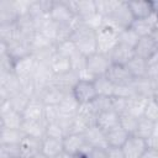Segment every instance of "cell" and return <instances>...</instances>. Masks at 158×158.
I'll return each instance as SVG.
<instances>
[{"label":"cell","instance_id":"obj_1","mask_svg":"<svg viewBox=\"0 0 158 158\" xmlns=\"http://www.w3.org/2000/svg\"><path fill=\"white\" fill-rule=\"evenodd\" d=\"M70 40L75 43L78 51L89 57L94 53H96V37L95 31L90 27L85 26L81 21H79L77 17L73 21V33Z\"/></svg>","mask_w":158,"mask_h":158},{"label":"cell","instance_id":"obj_2","mask_svg":"<svg viewBox=\"0 0 158 158\" xmlns=\"http://www.w3.org/2000/svg\"><path fill=\"white\" fill-rule=\"evenodd\" d=\"M135 19L130 11V7L127 5V1H118L117 6L104 17L102 26H106L116 32H121L126 28H130L133 23Z\"/></svg>","mask_w":158,"mask_h":158},{"label":"cell","instance_id":"obj_3","mask_svg":"<svg viewBox=\"0 0 158 158\" xmlns=\"http://www.w3.org/2000/svg\"><path fill=\"white\" fill-rule=\"evenodd\" d=\"M95 37H96V52L101 54L109 56L110 52L118 43V32L106 26H101L99 30H96Z\"/></svg>","mask_w":158,"mask_h":158},{"label":"cell","instance_id":"obj_4","mask_svg":"<svg viewBox=\"0 0 158 158\" xmlns=\"http://www.w3.org/2000/svg\"><path fill=\"white\" fill-rule=\"evenodd\" d=\"M23 123L22 114L14 110L9 100L0 101V127L21 130Z\"/></svg>","mask_w":158,"mask_h":158},{"label":"cell","instance_id":"obj_5","mask_svg":"<svg viewBox=\"0 0 158 158\" xmlns=\"http://www.w3.org/2000/svg\"><path fill=\"white\" fill-rule=\"evenodd\" d=\"M49 17L57 22L58 25H67L72 23L75 20V15L73 14L68 0H56L53 1Z\"/></svg>","mask_w":158,"mask_h":158},{"label":"cell","instance_id":"obj_6","mask_svg":"<svg viewBox=\"0 0 158 158\" xmlns=\"http://www.w3.org/2000/svg\"><path fill=\"white\" fill-rule=\"evenodd\" d=\"M63 143H64V152L68 154H75V153L88 154V152L91 149L84 133H69L63 138Z\"/></svg>","mask_w":158,"mask_h":158},{"label":"cell","instance_id":"obj_7","mask_svg":"<svg viewBox=\"0 0 158 158\" xmlns=\"http://www.w3.org/2000/svg\"><path fill=\"white\" fill-rule=\"evenodd\" d=\"M109 80L115 85V86H123V85H130L135 80L130 70L127 69L126 65L121 64H114L111 63L109 70L105 74Z\"/></svg>","mask_w":158,"mask_h":158},{"label":"cell","instance_id":"obj_8","mask_svg":"<svg viewBox=\"0 0 158 158\" xmlns=\"http://www.w3.org/2000/svg\"><path fill=\"white\" fill-rule=\"evenodd\" d=\"M20 91V79L15 73H0V101Z\"/></svg>","mask_w":158,"mask_h":158},{"label":"cell","instance_id":"obj_9","mask_svg":"<svg viewBox=\"0 0 158 158\" xmlns=\"http://www.w3.org/2000/svg\"><path fill=\"white\" fill-rule=\"evenodd\" d=\"M148 141L131 135L126 143L121 147L125 158H141L148 149Z\"/></svg>","mask_w":158,"mask_h":158},{"label":"cell","instance_id":"obj_10","mask_svg":"<svg viewBox=\"0 0 158 158\" xmlns=\"http://www.w3.org/2000/svg\"><path fill=\"white\" fill-rule=\"evenodd\" d=\"M111 65V60L109 56L101 53H94L86 58V69L96 78L100 75H105Z\"/></svg>","mask_w":158,"mask_h":158},{"label":"cell","instance_id":"obj_11","mask_svg":"<svg viewBox=\"0 0 158 158\" xmlns=\"http://www.w3.org/2000/svg\"><path fill=\"white\" fill-rule=\"evenodd\" d=\"M72 94L79 101L80 105L89 104L98 96L94 81H85V80H79L74 86Z\"/></svg>","mask_w":158,"mask_h":158},{"label":"cell","instance_id":"obj_12","mask_svg":"<svg viewBox=\"0 0 158 158\" xmlns=\"http://www.w3.org/2000/svg\"><path fill=\"white\" fill-rule=\"evenodd\" d=\"M0 47H2L15 60H19L31 54V43L23 38H19L9 43L0 42Z\"/></svg>","mask_w":158,"mask_h":158},{"label":"cell","instance_id":"obj_13","mask_svg":"<svg viewBox=\"0 0 158 158\" xmlns=\"http://www.w3.org/2000/svg\"><path fill=\"white\" fill-rule=\"evenodd\" d=\"M80 109L79 101L74 98L72 93H68L64 95L63 100L58 105L59 110V120H72L74 118Z\"/></svg>","mask_w":158,"mask_h":158},{"label":"cell","instance_id":"obj_14","mask_svg":"<svg viewBox=\"0 0 158 158\" xmlns=\"http://www.w3.org/2000/svg\"><path fill=\"white\" fill-rule=\"evenodd\" d=\"M53 78H54V74H53L52 69L49 68L48 63L38 62V65H37L35 74H33V80L36 83L37 94L41 90H43L44 88H47L48 85H51L53 81ZM37 94H36V96H37Z\"/></svg>","mask_w":158,"mask_h":158},{"label":"cell","instance_id":"obj_15","mask_svg":"<svg viewBox=\"0 0 158 158\" xmlns=\"http://www.w3.org/2000/svg\"><path fill=\"white\" fill-rule=\"evenodd\" d=\"M19 146L21 158H33L37 154L42 153V139L36 137L25 136Z\"/></svg>","mask_w":158,"mask_h":158},{"label":"cell","instance_id":"obj_16","mask_svg":"<svg viewBox=\"0 0 158 158\" xmlns=\"http://www.w3.org/2000/svg\"><path fill=\"white\" fill-rule=\"evenodd\" d=\"M38 65V60L32 56H26L15 62V74L21 78H31L35 74V70Z\"/></svg>","mask_w":158,"mask_h":158},{"label":"cell","instance_id":"obj_17","mask_svg":"<svg viewBox=\"0 0 158 158\" xmlns=\"http://www.w3.org/2000/svg\"><path fill=\"white\" fill-rule=\"evenodd\" d=\"M84 136L91 148H104L106 149L109 147L107 141H106V132L102 131L96 123L91 125L85 132Z\"/></svg>","mask_w":158,"mask_h":158},{"label":"cell","instance_id":"obj_18","mask_svg":"<svg viewBox=\"0 0 158 158\" xmlns=\"http://www.w3.org/2000/svg\"><path fill=\"white\" fill-rule=\"evenodd\" d=\"M133 57H135V48L126 46V44H122L120 42L109 54L111 63L121 64V65H126Z\"/></svg>","mask_w":158,"mask_h":158},{"label":"cell","instance_id":"obj_19","mask_svg":"<svg viewBox=\"0 0 158 158\" xmlns=\"http://www.w3.org/2000/svg\"><path fill=\"white\" fill-rule=\"evenodd\" d=\"M78 81H79L78 72L72 69V70H69L67 73H63V74H59V75H54L52 84L68 94V93L73 91V89H74V86L77 85Z\"/></svg>","mask_w":158,"mask_h":158},{"label":"cell","instance_id":"obj_20","mask_svg":"<svg viewBox=\"0 0 158 158\" xmlns=\"http://www.w3.org/2000/svg\"><path fill=\"white\" fill-rule=\"evenodd\" d=\"M158 25V16L156 14L146 17V19H141V20H135L133 23L131 25V28L139 36V37H146V36H151L152 32L154 31V28Z\"/></svg>","mask_w":158,"mask_h":158},{"label":"cell","instance_id":"obj_21","mask_svg":"<svg viewBox=\"0 0 158 158\" xmlns=\"http://www.w3.org/2000/svg\"><path fill=\"white\" fill-rule=\"evenodd\" d=\"M47 122L44 118L42 120H23L21 130L26 136L36 137L40 139H43L46 137V131H47Z\"/></svg>","mask_w":158,"mask_h":158},{"label":"cell","instance_id":"obj_22","mask_svg":"<svg viewBox=\"0 0 158 158\" xmlns=\"http://www.w3.org/2000/svg\"><path fill=\"white\" fill-rule=\"evenodd\" d=\"M42 153L48 158H58L64 153V143L62 138L44 137L42 139Z\"/></svg>","mask_w":158,"mask_h":158},{"label":"cell","instance_id":"obj_23","mask_svg":"<svg viewBox=\"0 0 158 158\" xmlns=\"http://www.w3.org/2000/svg\"><path fill=\"white\" fill-rule=\"evenodd\" d=\"M127 5L130 7V11L135 20L146 19L154 14L153 10V2L147 0H138V1H127Z\"/></svg>","mask_w":158,"mask_h":158},{"label":"cell","instance_id":"obj_24","mask_svg":"<svg viewBox=\"0 0 158 158\" xmlns=\"http://www.w3.org/2000/svg\"><path fill=\"white\" fill-rule=\"evenodd\" d=\"M65 94L67 93H64L56 85L51 84L43 90H41L37 94V98H40L44 105H59V102L63 100Z\"/></svg>","mask_w":158,"mask_h":158},{"label":"cell","instance_id":"obj_25","mask_svg":"<svg viewBox=\"0 0 158 158\" xmlns=\"http://www.w3.org/2000/svg\"><path fill=\"white\" fill-rule=\"evenodd\" d=\"M157 49H158V47L151 36L141 37L135 47V56L139 57L144 60H148Z\"/></svg>","mask_w":158,"mask_h":158},{"label":"cell","instance_id":"obj_26","mask_svg":"<svg viewBox=\"0 0 158 158\" xmlns=\"http://www.w3.org/2000/svg\"><path fill=\"white\" fill-rule=\"evenodd\" d=\"M95 123L102 131L107 132V131H110V130L120 126V114H117L112 109L111 110H107V111H104V112H100L96 116Z\"/></svg>","mask_w":158,"mask_h":158},{"label":"cell","instance_id":"obj_27","mask_svg":"<svg viewBox=\"0 0 158 158\" xmlns=\"http://www.w3.org/2000/svg\"><path fill=\"white\" fill-rule=\"evenodd\" d=\"M44 106L46 105L42 102L40 98H31L30 102L22 111L23 120H42L44 114Z\"/></svg>","mask_w":158,"mask_h":158},{"label":"cell","instance_id":"obj_28","mask_svg":"<svg viewBox=\"0 0 158 158\" xmlns=\"http://www.w3.org/2000/svg\"><path fill=\"white\" fill-rule=\"evenodd\" d=\"M148 101H149V98L136 94L127 100V111L126 112H128L133 116H137V117H142Z\"/></svg>","mask_w":158,"mask_h":158},{"label":"cell","instance_id":"obj_29","mask_svg":"<svg viewBox=\"0 0 158 158\" xmlns=\"http://www.w3.org/2000/svg\"><path fill=\"white\" fill-rule=\"evenodd\" d=\"M19 14L16 12L11 0L0 1V25H11L19 20Z\"/></svg>","mask_w":158,"mask_h":158},{"label":"cell","instance_id":"obj_30","mask_svg":"<svg viewBox=\"0 0 158 158\" xmlns=\"http://www.w3.org/2000/svg\"><path fill=\"white\" fill-rule=\"evenodd\" d=\"M48 65L52 69L54 75H59L63 73H67L69 70H72V64H70V59L59 54L57 51L56 53L51 57V59L48 60Z\"/></svg>","mask_w":158,"mask_h":158},{"label":"cell","instance_id":"obj_31","mask_svg":"<svg viewBox=\"0 0 158 158\" xmlns=\"http://www.w3.org/2000/svg\"><path fill=\"white\" fill-rule=\"evenodd\" d=\"M25 136L26 135L23 133L22 130L0 127V146L20 144V142L23 139Z\"/></svg>","mask_w":158,"mask_h":158},{"label":"cell","instance_id":"obj_32","mask_svg":"<svg viewBox=\"0 0 158 158\" xmlns=\"http://www.w3.org/2000/svg\"><path fill=\"white\" fill-rule=\"evenodd\" d=\"M131 135L125 131L121 126H117L110 131L106 132V141H107V144L109 147H117V148H121L126 141L128 139Z\"/></svg>","mask_w":158,"mask_h":158},{"label":"cell","instance_id":"obj_33","mask_svg":"<svg viewBox=\"0 0 158 158\" xmlns=\"http://www.w3.org/2000/svg\"><path fill=\"white\" fill-rule=\"evenodd\" d=\"M132 86L138 95H143L147 98H153L156 94V83L149 79L148 77L141 78V79H135L132 81Z\"/></svg>","mask_w":158,"mask_h":158},{"label":"cell","instance_id":"obj_34","mask_svg":"<svg viewBox=\"0 0 158 158\" xmlns=\"http://www.w3.org/2000/svg\"><path fill=\"white\" fill-rule=\"evenodd\" d=\"M127 69L130 70V73L132 74V77L135 79H141V78H146L147 73H148V63L147 60L139 58V57H133L127 64H126Z\"/></svg>","mask_w":158,"mask_h":158},{"label":"cell","instance_id":"obj_35","mask_svg":"<svg viewBox=\"0 0 158 158\" xmlns=\"http://www.w3.org/2000/svg\"><path fill=\"white\" fill-rule=\"evenodd\" d=\"M94 85H95V90H96L98 95H101V96H114V94H115L116 86L109 80V78L106 75L96 77L95 80H94Z\"/></svg>","mask_w":158,"mask_h":158},{"label":"cell","instance_id":"obj_36","mask_svg":"<svg viewBox=\"0 0 158 158\" xmlns=\"http://www.w3.org/2000/svg\"><path fill=\"white\" fill-rule=\"evenodd\" d=\"M153 126H154V122H153V121L146 118L144 116L139 117V121H138V125H137L135 136L148 141V139L151 138L152 133H153Z\"/></svg>","mask_w":158,"mask_h":158},{"label":"cell","instance_id":"obj_37","mask_svg":"<svg viewBox=\"0 0 158 158\" xmlns=\"http://www.w3.org/2000/svg\"><path fill=\"white\" fill-rule=\"evenodd\" d=\"M111 99H112V96H101V95H98L91 102H89V105H90L91 110L98 116L100 112L111 110Z\"/></svg>","mask_w":158,"mask_h":158},{"label":"cell","instance_id":"obj_38","mask_svg":"<svg viewBox=\"0 0 158 158\" xmlns=\"http://www.w3.org/2000/svg\"><path fill=\"white\" fill-rule=\"evenodd\" d=\"M30 100H31V98L27 96L26 94H23L21 90L9 98V101H10L11 107H12L14 110L21 112V114H22V111L25 110V107L27 106V104L30 102Z\"/></svg>","mask_w":158,"mask_h":158},{"label":"cell","instance_id":"obj_39","mask_svg":"<svg viewBox=\"0 0 158 158\" xmlns=\"http://www.w3.org/2000/svg\"><path fill=\"white\" fill-rule=\"evenodd\" d=\"M138 121H139V117L133 116V115H131L128 112H125V114L120 115V126L125 131H127L130 135H135L137 125H138Z\"/></svg>","mask_w":158,"mask_h":158},{"label":"cell","instance_id":"obj_40","mask_svg":"<svg viewBox=\"0 0 158 158\" xmlns=\"http://www.w3.org/2000/svg\"><path fill=\"white\" fill-rule=\"evenodd\" d=\"M15 59L0 47V73H15Z\"/></svg>","mask_w":158,"mask_h":158},{"label":"cell","instance_id":"obj_41","mask_svg":"<svg viewBox=\"0 0 158 158\" xmlns=\"http://www.w3.org/2000/svg\"><path fill=\"white\" fill-rule=\"evenodd\" d=\"M139 36L130 27V28H126L123 31H121L118 33V42L122 43V44H126V46H130L132 48L136 47L137 42L139 41Z\"/></svg>","mask_w":158,"mask_h":158},{"label":"cell","instance_id":"obj_42","mask_svg":"<svg viewBox=\"0 0 158 158\" xmlns=\"http://www.w3.org/2000/svg\"><path fill=\"white\" fill-rule=\"evenodd\" d=\"M56 51L59 54H62V56H64V57H67L69 59L74 54H77L79 52L77 46H75V43L72 40H68V41H64V42H60V43L56 44Z\"/></svg>","mask_w":158,"mask_h":158},{"label":"cell","instance_id":"obj_43","mask_svg":"<svg viewBox=\"0 0 158 158\" xmlns=\"http://www.w3.org/2000/svg\"><path fill=\"white\" fill-rule=\"evenodd\" d=\"M120 0H95L96 4V11L102 17L107 16L118 4Z\"/></svg>","mask_w":158,"mask_h":158},{"label":"cell","instance_id":"obj_44","mask_svg":"<svg viewBox=\"0 0 158 158\" xmlns=\"http://www.w3.org/2000/svg\"><path fill=\"white\" fill-rule=\"evenodd\" d=\"M67 136L63 126L60 125L59 121L52 122L47 125V131H46V137H53V138H64Z\"/></svg>","mask_w":158,"mask_h":158},{"label":"cell","instance_id":"obj_45","mask_svg":"<svg viewBox=\"0 0 158 158\" xmlns=\"http://www.w3.org/2000/svg\"><path fill=\"white\" fill-rule=\"evenodd\" d=\"M143 116L146 118L153 121V122L158 121V101L154 98L149 99V101H148V104L146 106V110H144Z\"/></svg>","mask_w":158,"mask_h":158},{"label":"cell","instance_id":"obj_46","mask_svg":"<svg viewBox=\"0 0 158 158\" xmlns=\"http://www.w3.org/2000/svg\"><path fill=\"white\" fill-rule=\"evenodd\" d=\"M43 118H44V121H46L47 123H52V122L59 121V110H58V105H46V106H44Z\"/></svg>","mask_w":158,"mask_h":158},{"label":"cell","instance_id":"obj_47","mask_svg":"<svg viewBox=\"0 0 158 158\" xmlns=\"http://www.w3.org/2000/svg\"><path fill=\"white\" fill-rule=\"evenodd\" d=\"M127 100L125 98H120V96H112L111 99V109L114 111H116L117 114L122 115L127 111Z\"/></svg>","mask_w":158,"mask_h":158},{"label":"cell","instance_id":"obj_48","mask_svg":"<svg viewBox=\"0 0 158 158\" xmlns=\"http://www.w3.org/2000/svg\"><path fill=\"white\" fill-rule=\"evenodd\" d=\"M86 56L81 54L80 52H78L77 54H74L70 58V64H72V69L75 72H79L84 68H86Z\"/></svg>","mask_w":158,"mask_h":158},{"label":"cell","instance_id":"obj_49","mask_svg":"<svg viewBox=\"0 0 158 158\" xmlns=\"http://www.w3.org/2000/svg\"><path fill=\"white\" fill-rule=\"evenodd\" d=\"M133 95H136V91H135L132 84L123 85V86H116L115 94H114V96H120V98H125V99H130Z\"/></svg>","mask_w":158,"mask_h":158},{"label":"cell","instance_id":"obj_50","mask_svg":"<svg viewBox=\"0 0 158 158\" xmlns=\"http://www.w3.org/2000/svg\"><path fill=\"white\" fill-rule=\"evenodd\" d=\"M31 2L32 1H28V0H15V1H12L14 7H15L16 12L19 14V16H23V15L28 14L30 7H31Z\"/></svg>","mask_w":158,"mask_h":158},{"label":"cell","instance_id":"obj_51","mask_svg":"<svg viewBox=\"0 0 158 158\" xmlns=\"http://www.w3.org/2000/svg\"><path fill=\"white\" fill-rule=\"evenodd\" d=\"M0 152L10 156L11 158H19L20 157V146L19 144H7V146H0Z\"/></svg>","mask_w":158,"mask_h":158},{"label":"cell","instance_id":"obj_52","mask_svg":"<svg viewBox=\"0 0 158 158\" xmlns=\"http://www.w3.org/2000/svg\"><path fill=\"white\" fill-rule=\"evenodd\" d=\"M86 157L88 158H109L106 149H104V148H91L88 152Z\"/></svg>","mask_w":158,"mask_h":158},{"label":"cell","instance_id":"obj_53","mask_svg":"<svg viewBox=\"0 0 158 158\" xmlns=\"http://www.w3.org/2000/svg\"><path fill=\"white\" fill-rule=\"evenodd\" d=\"M148 146L154 148V149H158V121L154 122V126H153V133L151 136V138L148 139Z\"/></svg>","mask_w":158,"mask_h":158},{"label":"cell","instance_id":"obj_54","mask_svg":"<svg viewBox=\"0 0 158 158\" xmlns=\"http://www.w3.org/2000/svg\"><path fill=\"white\" fill-rule=\"evenodd\" d=\"M141 158H158V149L148 147V149L144 152V154Z\"/></svg>","mask_w":158,"mask_h":158},{"label":"cell","instance_id":"obj_55","mask_svg":"<svg viewBox=\"0 0 158 158\" xmlns=\"http://www.w3.org/2000/svg\"><path fill=\"white\" fill-rule=\"evenodd\" d=\"M58 158H88L86 154H83V153H75V154H68V153H63L60 157Z\"/></svg>","mask_w":158,"mask_h":158},{"label":"cell","instance_id":"obj_56","mask_svg":"<svg viewBox=\"0 0 158 158\" xmlns=\"http://www.w3.org/2000/svg\"><path fill=\"white\" fill-rule=\"evenodd\" d=\"M151 37L153 38V41L156 42V44H157V47H158V25H157V27L154 28V31L152 32V35H151Z\"/></svg>","mask_w":158,"mask_h":158},{"label":"cell","instance_id":"obj_57","mask_svg":"<svg viewBox=\"0 0 158 158\" xmlns=\"http://www.w3.org/2000/svg\"><path fill=\"white\" fill-rule=\"evenodd\" d=\"M153 2V10H154V14L158 16V1H152Z\"/></svg>","mask_w":158,"mask_h":158},{"label":"cell","instance_id":"obj_58","mask_svg":"<svg viewBox=\"0 0 158 158\" xmlns=\"http://www.w3.org/2000/svg\"><path fill=\"white\" fill-rule=\"evenodd\" d=\"M0 158H11V157L7 156V154H5V153H2V152H0Z\"/></svg>","mask_w":158,"mask_h":158},{"label":"cell","instance_id":"obj_59","mask_svg":"<svg viewBox=\"0 0 158 158\" xmlns=\"http://www.w3.org/2000/svg\"><path fill=\"white\" fill-rule=\"evenodd\" d=\"M33 158H48V157H46L43 153H40V154H37L36 157H33Z\"/></svg>","mask_w":158,"mask_h":158},{"label":"cell","instance_id":"obj_60","mask_svg":"<svg viewBox=\"0 0 158 158\" xmlns=\"http://www.w3.org/2000/svg\"><path fill=\"white\" fill-rule=\"evenodd\" d=\"M153 98H154V99H156V100L158 101V90L156 91V94H154V96H153Z\"/></svg>","mask_w":158,"mask_h":158}]
</instances>
